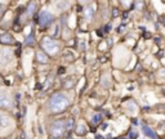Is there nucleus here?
<instances>
[{
    "label": "nucleus",
    "instance_id": "14",
    "mask_svg": "<svg viewBox=\"0 0 165 139\" xmlns=\"http://www.w3.org/2000/svg\"><path fill=\"white\" fill-rule=\"evenodd\" d=\"M73 124H75V121H73V119H68L67 120V124H66V129H72V126H73Z\"/></svg>",
    "mask_w": 165,
    "mask_h": 139
},
{
    "label": "nucleus",
    "instance_id": "19",
    "mask_svg": "<svg viewBox=\"0 0 165 139\" xmlns=\"http://www.w3.org/2000/svg\"><path fill=\"white\" fill-rule=\"evenodd\" d=\"M110 28H111V24H108V26H106V31H110Z\"/></svg>",
    "mask_w": 165,
    "mask_h": 139
},
{
    "label": "nucleus",
    "instance_id": "6",
    "mask_svg": "<svg viewBox=\"0 0 165 139\" xmlns=\"http://www.w3.org/2000/svg\"><path fill=\"white\" fill-rule=\"evenodd\" d=\"M0 42H1V44H5V45H13L16 41H14V37L10 34H4L0 36Z\"/></svg>",
    "mask_w": 165,
    "mask_h": 139
},
{
    "label": "nucleus",
    "instance_id": "3",
    "mask_svg": "<svg viewBox=\"0 0 165 139\" xmlns=\"http://www.w3.org/2000/svg\"><path fill=\"white\" fill-rule=\"evenodd\" d=\"M65 130H66V124L63 122V121H54L53 125L50 126V134H52V137H54V138L62 137Z\"/></svg>",
    "mask_w": 165,
    "mask_h": 139
},
{
    "label": "nucleus",
    "instance_id": "8",
    "mask_svg": "<svg viewBox=\"0 0 165 139\" xmlns=\"http://www.w3.org/2000/svg\"><path fill=\"white\" fill-rule=\"evenodd\" d=\"M142 131L145 133V135H147V137L151 138V139H159L157 138V135L153 133V130L151 129V127H148L147 125H142Z\"/></svg>",
    "mask_w": 165,
    "mask_h": 139
},
{
    "label": "nucleus",
    "instance_id": "10",
    "mask_svg": "<svg viewBox=\"0 0 165 139\" xmlns=\"http://www.w3.org/2000/svg\"><path fill=\"white\" fill-rule=\"evenodd\" d=\"M36 59L39 60L40 63H48L49 62V58H48V55L45 54L44 52H41V50H39L36 53Z\"/></svg>",
    "mask_w": 165,
    "mask_h": 139
},
{
    "label": "nucleus",
    "instance_id": "21",
    "mask_svg": "<svg viewBox=\"0 0 165 139\" xmlns=\"http://www.w3.org/2000/svg\"><path fill=\"white\" fill-rule=\"evenodd\" d=\"M0 81H1V79H0Z\"/></svg>",
    "mask_w": 165,
    "mask_h": 139
},
{
    "label": "nucleus",
    "instance_id": "2",
    "mask_svg": "<svg viewBox=\"0 0 165 139\" xmlns=\"http://www.w3.org/2000/svg\"><path fill=\"white\" fill-rule=\"evenodd\" d=\"M41 46H43L44 50L50 55H55L59 52V45L57 44V41L53 40L52 37H48V36L43 37V40H41Z\"/></svg>",
    "mask_w": 165,
    "mask_h": 139
},
{
    "label": "nucleus",
    "instance_id": "18",
    "mask_svg": "<svg viewBox=\"0 0 165 139\" xmlns=\"http://www.w3.org/2000/svg\"><path fill=\"white\" fill-rule=\"evenodd\" d=\"M3 12H4V8H3V6H1V5H0V17H1V16H3Z\"/></svg>",
    "mask_w": 165,
    "mask_h": 139
},
{
    "label": "nucleus",
    "instance_id": "20",
    "mask_svg": "<svg viewBox=\"0 0 165 139\" xmlns=\"http://www.w3.org/2000/svg\"><path fill=\"white\" fill-rule=\"evenodd\" d=\"M50 139H58V138H54V137H50Z\"/></svg>",
    "mask_w": 165,
    "mask_h": 139
},
{
    "label": "nucleus",
    "instance_id": "15",
    "mask_svg": "<svg viewBox=\"0 0 165 139\" xmlns=\"http://www.w3.org/2000/svg\"><path fill=\"white\" fill-rule=\"evenodd\" d=\"M35 6H36V4H35V3H31V4L29 5V8H27V13H29V14H32L34 10H35Z\"/></svg>",
    "mask_w": 165,
    "mask_h": 139
},
{
    "label": "nucleus",
    "instance_id": "7",
    "mask_svg": "<svg viewBox=\"0 0 165 139\" xmlns=\"http://www.w3.org/2000/svg\"><path fill=\"white\" fill-rule=\"evenodd\" d=\"M10 124H12V120L6 115H4V113H0V129L10 126Z\"/></svg>",
    "mask_w": 165,
    "mask_h": 139
},
{
    "label": "nucleus",
    "instance_id": "12",
    "mask_svg": "<svg viewBox=\"0 0 165 139\" xmlns=\"http://www.w3.org/2000/svg\"><path fill=\"white\" fill-rule=\"evenodd\" d=\"M101 120H102V115H101V113H96V115L92 117V122L93 124H99Z\"/></svg>",
    "mask_w": 165,
    "mask_h": 139
},
{
    "label": "nucleus",
    "instance_id": "17",
    "mask_svg": "<svg viewBox=\"0 0 165 139\" xmlns=\"http://www.w3.org/2000/svg\"><path fill=\"white\" fill-rule=\"evenodd\" d=\"M129 108H130L132 111H134V109L137 108V106H135V104H134V103H133V102H130V107H129Z\"/></svg>",
    "mask_w": 165,
    "mask_h": 139
},
{
    "label": "nucleus",
    "instance_id": "13",
    "mask_svg": "<svg viewBox=\"0 0 165 139\" xmlns=\"http://www.w3.org/2000/svg\"><path fill=\"white\" fill-rule=\"evenodd\" d=\"M35 44V39H34V34H31L29 35V37H27V40H26V45H34Z\"/></svg>",
    "mask_w": 165,
    "mask_h": 139
},
{
    "label": "nucleus",
    "instance_id": "11",
    "mask_svg": "<svg viewBox=\"0 0 165 139\" xmlns=\"http://www.w3.org/2000/svg\"><path fill=\"white\" fill-rule=\"evenodd\" d=\"M76 134L78 135H85L86 134V126L84 124H79L76 127Z\"/></svg>",
    "mask_w": 165,
    "mask_h": 139
},
{
    "label": "nucleus",
    "instance_id": "5",
    "mask_svg": "<svg viewBox=\"0 0 165 139\" xmlns=\"http://www.w3.org/2000/svg\"><path fill=\"white\" fill-rule=\"evenodd\" d=\"M12 107V98L6 93H0V108H10Z\"/></svg>",
    "mask_w": 165,
    "mask_h": 139
},
{
    "label": "nucleus",
    "instance_id": "22",
    "mask_svg": "<svg viewBox=\"0 0 165 139\" xmlns=\"http://www.w3.org/2000/svg\"><path fill=\"white\" fill-rule=\"evenodd\" d=\"M164 93H165V90H164Z\"/></svg>",
    "mask_w": 165,
    "mask_h": 139
},
{
    "label": "nucleus",
    "instance_id": "4",
    "mask_svg": "<svg viewBox=\"0 0 165 139\" xmlns=\"http://www.w3.org/2000/svg\"><path fill=\"white\" fill-rule=\"evenodd\" d=\"M54 17L52 13H49L48 10H41L40 12V16H39V23L41 27H45L48 26V24H50L52 22H53Z\"/></svg>",
    "mask_w": 165,
    "mask_h": 139
},
{
    "label": "nucleus",
    "instance_id": "16",
    "mask_svg": "<svg viewBox=\"0 0 165 139\" xmlns=\"http://www.w3.org/2000/svg\"><path fill=\"white\" fill-rule=\"evenodd\" d=\"M129 137H130V139H135L137 138V131H130V135H129Z\"/></svg>",
    "mask_w": 165,
    "mask_h": 139
},
{
    "label": "nucleus",
    "instance_id": "1",
    "mask_svg": "<svg viewBox=\"0 0 165 139\" xmlns=\"http://www.w3.org/2000/svg\"><path fill=\"white\" fill-rule=\"evenodd\" d=\"M68 107V99L62 94H53L49 101V109L53 113H59Z\"/></svg>",
    "mask_w": 165,
    "mask_h": 139
},
{
    "label": "nucleus",
    "instance_id": "9",
    "mask_svg": "<svg viewBox=\"0 0 165 139\" xmlns=\"http://www.w3.org/2000/svg\"><path fill=\"white\" fill-rule=\"evenodd\" d=\"M84 14H85L86 21H92V19H93V16H94V8H93L92 5H90V6H86L85 10H84Z\"/></svg>",
    "mask_w": 165,
    "mask_h": 139
}]
</instances>
